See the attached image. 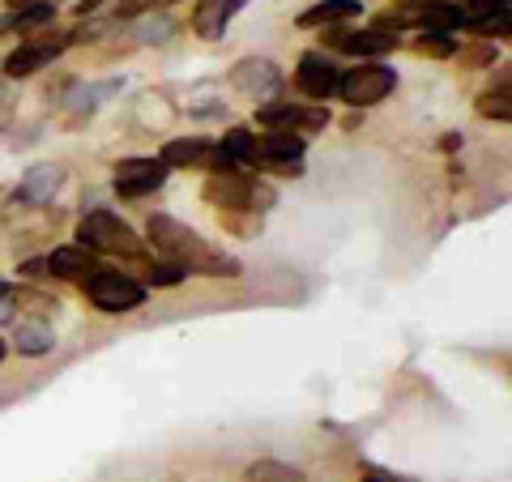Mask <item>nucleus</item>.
Wrapping results in <instances>:
<instances>
[{"label":"nucleus","instance_id":"obj_1","mask_svg":"<svg viewBox=\"0 0 512 482\" xmlns=\"http://www.w3.org/2000/svg\"><path fill=\"white\" fill-rule=\"evenodd\" d=\"M146 231H150L154 252H163L167 261L184 265V269H197V273H214V278H239V261H231L227 252L210 248L197 231L184 227V222H175L171 214H154Z\"/></svg>","mask_w":512,"mask_h":482},{"label":"nucleus","instance_id":"obj_2","mask_svg":"<svg viewBox=\"0 0 512 482\" xmlns=\"http://www.w3.org/2000/svg\"><path fill=\"white\" fill-rule=\"evenodd\" d=\"M77 248L107 252V256H128V261L146 252V244L137 239V231L111 210H90L82 222H77Z\"/></svg>","mask_w":512,"mask_h":482},{"label":"nucleus","instance_id":"obj_3","mask_svg":"<svg viewBox=\"0 0 512 482\" xmlns=\"http://www.w3.org/2000/svg\"><path fill=\"white\" fill-rule=\"evenodd\" d=\"M205 201L218 205V210H256V205H269L274 201V192L265 184H256L252 175H244L239 167H218L210 171V180H205Z\"/></svg>","mask_w":512,"mask_h":482},{"label":"nucleus","instance_id":"obj_4","mask_svg":"<svg viewBox=\"0 0 512 482\" xmlns=\"http://www.w3.org/2000/svg\"><path fill=\"white\" fill-rule=\"evenodd\" d=\"M82 286H86V299L107 316L133 312V308L146 303V286H141L137 278H124V273H111V269H94Z\"/></svg>","mask_w":512,"mask_h":482},{"label":"nucleus","instance_id":"obj_5","mask_svg":"<svg viewBox=\"0 0 512 482\" xmlns=\"http://www.w3.org/2000/svg\"><path fill=\"white\" fill-rule=\"evenodd\" d=\"M397 90V73L389 69V64H355L350 73H342L338 82V94L350 103V107H372L380 99H389V94Z\"/></svg>","mask_w":512,"mask_h":482},{"label":"nucleus","instance_id":"obj_6","mask_svg":"<svg viewBox=\"0 0 512 482\" xmlns=\"http://www.w3.org/2000/svg\"><path fill=\"white\" fill-rule=\"evenodd\" d=\"M167 163L163 158H120L116 171H111V184H116L120 197H150L167 184Z\"/></svg>","mask_w":512,"mask_h":482},{"label":"nucleus","instance_id":"obj_7","mask_svg":"<svg viewBox=\"0 0 512 482\" xmlns=\"http://www.w3.org/2000/svg\"><path fill=\"white\" fill-rule=\"evenodd\" d=\"M303 137L295 133H265L252 141V167H274V171H303Z\"/></svg>","mask_w":512,"mask_h":482},{"label":"nucleus","instance_id":"obj_8","mask_svg":"<svg viewBox=\"0 0 512 482\" xmlns=\"http://www.w3.org/2000/svg\"><path fill=\"white\" fill-rule=\"evenodd\" d=\"M338 82H342V69L333 64L325 52H303L299 56V69H295V86L308 94V99L325 103L338 94Z\"/></svg>","mask_w":512,"mask_h":482},{"label":"nucleus","instance_id":"obj_9","mask_svg":"<svg viewBox=\"0 0 512 482\" xmlns=\"http://www.w3.org/2000/svg\"><path fill=\"white\" fill-rule=\"evenodd\" d=\"M256 124L269 133H295V128H325L329 111L325 107H303V103H269L256 107Z\"/></svg>","mask_w":512,"mask_h":482},{"label":"nucleus","instance_id":"obj_10","mask_svg":"<svg viewBox=\"0 0 512 482\" xmlns=\"http://www.w3.org/2000/svg\"><path fill=\"white\" fill-rule=\"evenodd\" d=\"M64 47H69V35H52V39H26L18 52H9L5 56V77H13V82H18V77H35L39 69H47V64H52Z\"/></svg>","mask_w":512,"mask_h":482},{"label":"nucleus","instance_id":"obj_11","mask_svg":"<svg viewBox=\"0 0 512 482\" xmlns=\"http://www.w3.org/2000/svg\"><path fill=\"white\" fill-rule=\"evenodd\" d=\"M282 69L274 60H256V56H248V60H239L235 69H231V86L239 90V94H248V99H269V94H278L282 90Z\"/></svg>","mask_w":512,"mask_h":482},{"label":"nucleus","instance_id":"obj_12","mask_svg":"<svg viewBox=\"0 0 512 482\" xmlns=\"http://www.w3.org/2000/svg\"><path fill=\"white\" fill-rule=\"evenodd\" d=\"M163 163L167 167H205V171H218V167H231L227 154L218 150V141H205V137H175L163 146Z\"/></svg>","mask_w":512,"mask_h":482},{"label":"nucleus","instance_id":"obj_13","mask_svg":"<svg viewBox=\"0 0 512 482\" xmlns=\"http://www.w3.org/2000/svg\"><path fill=\"white\" fill-rule=\"evenodd\" d=\"M248 0H197V9H192V35L197 39H222L227 35V26L235 22V13L244 9Z\"/></svg>","mask_w":512,"mask_h":482},{"label":"nucleus","instance_id":"obj_14","mask_svg":"<svg viewBox=\"0 0 512 482\" xmlns=\"http://www.w3.org/2000/svg\"><path fill=\"white\" fill-rule=\"evenodd\" d=\"M329 43L350 56H389V52H397L402 39H397L393 30H338V35H329Z\"/></svg>","mask_w":512,"mask_h":482},{"label":"nucleus","instance_id":"obj_15","mask_svg":"<svg viewBox=\"0 0 512 482\" xmlns=\"http://www.w3.org/2000/svg\"><path fill=\"white\" fill-rule=\"evenodd\" d=\"M94 269H99L94 252L77 248V244H64V248H56L52 256H47V273H52V278H69V282L82 278V282H86Z\"/></svg>","mask_w":512,"mask_h":482},{"label":"nucleus","instance_id":"obj_16","mask_svg":"<svg viewBox=\"0 0 512 482\" xmlns=\"http://www.w3.org/2000/svg\"><path fill=\"white\" fill-rule=\"evenodd\" d=\"M56 18V5L52 0H30V5H18L9 9L5 18H0V35H30V30H39Z\"/></svg>","mask_w":512,"mask_h":482},{"label":"nucleus","instance_id":"obj_17","mask_svg":"<svg viewBox=\"0 0 512 482\" xmlns=\"http://www.w3.org/2000/svg\"><path fill=\"white\" fill-rule=\"evenodd\" d=\"M60 184H64V167H56V163H39V167H30V171L22 175L18 197L43 205V201H52V197H56Z\"/></svg>","mask_w":512,"mask_h":482},{"label":"nucleus","instance_id":"obj_18","mask_svg":"<svg viewBox=\"0 0 512 482\" xmlns=\"http://www.w3.org/2000/svg\"><path fill=\"white\" fill-rule=\"evenodd\" d=\"M359 13H363L359 0H320V5H312V9L299 13V26H303V30H316V26L350 22V18H359Z\"/></svg>","mask_w":512,"mask_h":482},{"label":"nucleus","instance_id":"obj_19","mask_svg":"<svg viewBox=\"0 0 512 482\" xmlns=\"http://www.w3.org/2000/svg\"><path fill=\"white\" fill-rule=\"evenodd\" d=\"M13 346H18V355L39 359V355H52L56 333L47 325H18V329H13Z\"/></svg>","mask_w":512,"mask_h":482},{"label":"nucleus","instance_id":"obj_20","mask_svg":"<svg viewBox=\"0 0 512 482\" xmlns=\"http://www.w3.org/2000/svg\"><path fill=\"white\" fill-rule=\"evenodd\" d=\"M244 482H308V478H303V470H295V465H286V461H256V465H248Z\"/></svg>","mask_w":512,"mask_h":482},{"label":"nucleus","instance_id":"obj_21","mask_svg":"<svg viewBox=\"0 0 512 482\" xmlns=\"http://www.w3.org/2000/svg\"><path fill=\"white\" fill-rule=\"evenodd\" d=\"M478 116H487V120H512V99H508V86H500V90H483L478 94Z\"/></svg>","mask_w":512,"mask_h":482},{"label":"nucleus","instance_id":"obj_22","mask_svg":"<svg viewBox=\"0 0 512 482\" xmlns=\"http://www.w3.org/2000/svg\"><path fill=\"white\" fill-rule=\"evenodd\" d=\"M461 26H470L474 35H483V39H508V35H512L508 9H504V13H483V18H466Z\"/></svg>","mask_w":512,"mask_h":482},{"label":"nucleus","instance_id":"obj_23","mask_svg":"<svg viewBox=\"0 0 512 482\" xmlns=\"http://www.w3.org/2000/svg\"><path fill=\"white\" fill-rule=\"evenodd\" d=\"M414 52L427 60H448L457 52V39L453 35H423V39H414Z\"/></svg>","mask_w":512,"mask_h":482},{"label":"nucleus","instance_id":"obj_24","mask_svg":"<svg viewBox=\"0 0 512 482\" xmlns=\"http://www.w3.org/2000/svg\"><path fill=\"white\" fill-rule=\"evenodd\" d=\"M184 278H188L184 265L163 261V265H150V269H146V282H141V286H180Z\"/></svg>","mask_w":512,"mask_h":482},{"label":"nucleus","instance_id":"obj_25","mask_svg":"<svg viewBox=\"0 0 512 482\" xmlns=\"http://www.w3.org/2000/svg\"><path fill=\"white\" fill-rule=\"evenodd\" d=\"M167 5H175V0H120V5H116V18H141V13L167 9Z\"/></svg>","mask_w":512,"mask_h":482},{"label":"nucleus","instance_id":"obj_26","mask_svg":"<svg viewBox=\"0 0 512 482\" xmlns=\"http://www.w3.org/2000/svg\"><path fill=\"white\" fill-rule=\"evenodd\" d=\"M120 90V82H107V86H86V90H77V99H73V107H90V103H99V99H107V94H116Z\"/></svg>","mask_w":512,"mask_h":482},{"label":"nucleus","instance_id":"obj_27","mask_svg":"<svg viewBox=\"0 0 512 482\" xmlns=\"http://www.w3.org/2000/svg\"><path fill=\"white\" fill-rule=\"evenodd\" d=\"M508 9V0H470V5H461V13H504Z\"/></svg>","mask_w":512,"mask_h":482},{"label":"nucleus","instance_id":"obj_28","mask_svg":"<svg viewBox=\"0 0 512 482\" xmlns=\"http://www.w3.org/2000/svg\"><path fill=\"white\" fill-rule=\"evenodd\" d=\"M367 482H414V478H397V474H384V470H372Z\"/></svg>","mask_w":512,"mask_h":482},{"label":"nucleus","instance_id":"obj_29","mask_svg":"<svg viewBox=\"0 0 512 482\" xmlns=\"http://www.w3.org/2000/svg\"><path fill=\"white\" fill-rule=\"evenodd\" d=\"M99 5H103V0H82V5H77V13H82V18H86V13H94Z\"/></svg>","mask_w":512,"mask_h":482},{"label":"nucleus","instance_id":"obj_30","mask_svg":"<svg viewBox=\"0 0 512 482\" xmlns=\"http://www.w3.org/2000/svg\"><path fill=\"white\" fill-rule=\"evenodd\" d=\"M9 103V90H5V82H0V107H5Z\"/></svg>","mask_w":512,"mask_h":482},{"label":"nucleus","instance_id":"obj_31","mask_svg":"<svg viewBox=\"0 0 512 482\" xmlns=\"http://www.w3.org/2000/svg\"><path fill=\"white\" fill-rule=\"evenodd\" d=\"M5 355H9V346H5V342H0V363H5Z\"/></svg>","mask_w":512,"mask_h":482}]
</instances>
